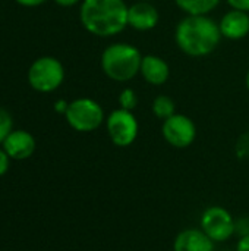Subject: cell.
Wrapping results in <instances>:
<instances>
[{
  "instance_id": "16",
  "label": "cell",
  "mask_w": 249,
  "mask_h": 251,
  "mask_svg": "<svg viewBox=\"0 0 249 251\" xmlns=\"http://www.w3.org/2000/svg\"><path fill=\"white\" fill-rule=\"evenodd\" d=\"M13 131V119L12 115L0 107V144H3V141L6 140V137Z\"/></svg>"
},
{
  "instance_id": "15",
  "label": "cell",
  "mask_w": 249,
  "mask_h": 251,
  "mask_svg": "<svg viewBox=\"0 0 249 251\" xmlns=\"http://www.w3.org/2000/svg\"><path fill=\"white\" fill-rule=\"evenodd\" d=\"M153 112L158 119H167L176 113V104L169 96H158L153 101Z\"/></svg>"
},
{
  "instance_id": "19",
  "label": "cell",
  "mask_w": 249,
  "mask_h": 251,
  "mask_svg": "<svg viewBox=\"0 0 249 251\" xmlns=\"http://www.w3.org/2000/svg\"><path fill=\"white\" fill-rule=\"evenodd\" d=\"M227 3L236 10L249 12V0H227Z\"/></svg>"
},
{
  "instance_id": "3",
  "label": "cell",
  "mask_w": 249,
  "mask_h": 251,
  "mask_svg": "<svg viewBox=\"0 0 249 251\" xmlns=\"http://www.w3.org/2000/svg\"><path fill=\"white\" fill-rule=\"evenodd\" d=\"M142 54L128 43L110 44L101 54V69L113 81L125 82L141 71Z\"/></svg>"
},
{
  "instance_id": "13",
  "label": "cell",
  "mask_w": 249,
  "mask_h": 251,
  "mask_svg": "<svg viewBox=\"0 0 249 251\" xmlns=\"http://www.w3.org/2000/svg\"><path fill=\"white\" fill-rule=\"evenodd\" d=\"M139 72L142 74L144 79L153 85H163L169 79V75H170V69L166 60L154 54L142 56Z\"/></svg>"
},
{
  "instance_id": "12",
  "label": "cell",
  "mask_w": 249,
  "mask_h": 251,
  "mask_svg": "<svg viewBox=\"0 0 249 251\" xmlns=\"http://www.w3.org/2000/svg\"><path fill=\"white\" fill-rule=\"evenodd\" d=\"M222 35L229 40H241L249 34L248 12L232 9L219 22Z\"/></svg>"
},
{
  "instance_id": "2",
  "label": "cell",
  "mask_w": 249,
  "mask_h": 251,
  "mask_svg": "<svg viewBox=\"0 0 249 251\" xmlns=\"http://www.w3.org/2000/svg\"><path fill=\"white\" fill-rule=\"evenodd\" d=\"M128 7L123 0H82V26L97 37H113L128 26Z\"/></svg>"
},
{
  "instance_id": "23",
  "label": "cell",
  "mask_w": 249,
  "mask_h": 251,
  "mask_svg": "<svg viewBox=\"0 0 249 251\" xmlns=\"http://www.w3.org/2000/svg\"><path fill=\"white\" fill-rule=\"evenodd\" d=\"M57 4H60V6H65V7H69V6H73V4H76V3H79V1H82V0H54Z\"/></svg>"
},
{
  "instance_id": "21",
  "label": "cell",
  "mask_w": 249,
  "mask_h": 251,
  "mask_svg": "<svg viewBox=\"0 0 249 251\" xmlns=\"http://www.w3.org/2000/svg\"><path fill=\"white\" fill-rule=\"evenodd\" d=\"M236 251H249V234L241 237V240L238 241Z\"/></svg>"
},
{
  "instance_id": "8",
  "label": "cell",
  "mask_w": 249,
  "mask_h": 251,
  "mask_svg": "<svg viewBox=\"0 0 249 251\" xmlns=\"http://www.w3.org/2000/svg\"><path fill=\"white\" fill-rule=\"evenodd\" d=\"M161 134L170 146L176 149H185L194 143L197 137V128L191 118L182 113H175L163 121Z\"/></svg>"
},
{
  "instance_id": "18",
  "label": "cell",
  "mask_w": 249,
  "mask_h": 251,
  "mask_svg": "<svg viewBox=\"0 0 249 251\" xmlns=\"http://www.w3.org/2000/svg\"><path fill=\"white\" fill-rule=\"evenodd\" d=\"M9 165H10V157H9V154L4 151L3 147H0V176H3V175L7 172Z\"/></svg>"
},
{
  "instance_id": "24",
  "label": "cell",
  "mask_w": 249,
  "mask_h": 251,
  "mask_svg": "<svg viewBox=\"0 0 249 251\" xmlns=\"http://www.w3.org/2000/svg\"><path fill=\"white\" fill-rule=\"evenodd\" d=\"M245 82H247V87H248V90H249V71H248V74H247V79H245Z\"/></svg>"
},
{
  "instance_id": "22",
  "label": "cell",
  "mask_w": 249,
  "mask_h": 251,
  "mask_svg": "<svg viewBox=\"0 0 249 251\" xmlns=\"http://www.w3.org/2000/svg\"><path fill=\"white\" fill-rule=\"evenodd\" d=\"M68 107H69V103L66 101V100H57L56 103H54V110L57 112V113H66V110H68Z\"/></svg>"
},
{
  "instance_id": "20",
  "label": "cell",
  "mask_w": 249,
  "mask_h": 251,
  "mask_svg": "<svg viewBox=\"0 0 249 251\" xmlns=\"http://www.w3.org/2000/svg\"><path fill=\"white\" fill-rule=\"evenodd\" d=\"M15 1L21 6H25V7H35V6L45 3L47 0H15Z\"/></svg>"
},
{
  "instance_id": "1",
  "label": "cell",
  "mask_w": 249,
  "mask_h": 251,
  "mask_svg": "<svg viewBox=\"0 0 249 251\" xmlns=\"http://www.w3.org/2000/svg\"><path fill=\"white\" fill-rule=\"evenodd\" d=\"M222 37L219 24L208 15H188L178 24L175 32L178 47L192 57L213 53Z\"/></svg>"
},
{
  "instance_id": "25",
  "label": "cell",
  "mask_w": 249,
  "mask_h": 251,
  "mask_svg": "<svg viewBox=\"0 0 249 251\" xmlns=\"http://www.w3.org/2000/svg\"><path fill=\"white\" fill-rule=\"evenodd\" d=\"M141 1H150V0H141Z\"/></svg>"
},
{
  "instance_id": "11",
  "label": "cell",
  "mask_w": 249,
  "mask_h": 251,
  "mask_svg": "<svg viewBox=\"0 0 249 251\" xmlns=\"http://www.w3.org/2000/svg\"><path fill=\"white\" fill-rule=\"evenodd\" d=\"M173 251H214V241L201 228H188L176 235Z\"/></svg>"
},
{
  "instance_id": "10",
  "label": "cell",
  "mask_w": 249,
  "mask_h": 251,
  "mask_svg": "<svg viewBox=\"0 0 249 251\" xmlns=\"http://www.w3.org/2000/svg\"><path fill=\"white\" fill-rule=\"evenodd\" d=\"M158 10L150 1H136L128 7V25L136 31L153 29L158 24Z\"/></svg>"
},
{
  "instance_id": "6",
  "label": "cell",
  "mask_w": 249,
  "mask_h": 251,
  "mask_svg": "<svg viewBox=\"0 0 249 251\" xmlns=\"http://www.w3.org/2000/svg\"><path fill=\"white\" fill-rule=\"evenodd\" d=\"M201 229L214 243H223L236 234V222L225 207L211 206L201 216Z\"/></svg>"
},
{
  "instance_id": "26",
  "label": "cell",
  "mask_w": 249,
  "mask_h": 251,
  "mask_svg": "<svg viewBox=\"0 0 249 251\" xmlns=\"http://www.w3.org/2000/svg\"><path fill=\"white\" fill-rule=\"evenodd\" d=\"M227 251H229V250H227Z\"/></svg>"
},
{
  "instance_id": "17",
  "label": "cell",
  "mask_w": 249,
  "mask_h": 251,
  "mask_svg": "<svg viewBox=\"0 0 249 251\" xmlns=\"http://www.w3.org/2000/svg\"><path fill=\"white\" fill-rule=\"evenodd\" d=\"M119 104L122 109L125 110H134L138 104V97H136V93L132 90V88H125L120 96H119Z\"/></svg>"
},
{
  "instance_id": "14",
  "label": "cell",
  "mask_w": 249,
  "mask_h": 251,
  "mask_svg": "<svg viewBox=\"0 0 249 251\" xmlns=\"http://www.w3.org/2000/svg\"><path fill=\"white\" fill-rule=\"evenodd\" d=\"M176 6L188 15H208L220 0H175Z\"/></svg>"
},
{
  "instance_id": "4",
  "label": "cell",
  "mask_w": 249,
  "mask_h": 251,
  "mask_svg": "<svg viewBox=\"0 0 249 251\" xmlns=\"http://www.w3.org/2000/svg\"><path fill=\"white\" fill-rule=\"evenodd\" d=\"M26 78L32 90L38 93H51L62 85L65 79V68L59 59L53 56H41L31 63Z\"/></svg>"
},
{
  "instance_id": "5",
  "label": "cell",
  "mask_w": 249,
  "mask_h": 251,
  "mask_svg": "<svg viewBox=\"0 0 249 251\" xmlns=\"http://www.w3.org/2000/svg\"><path fill=\"white\" fill-rule=\"evenodd\" d=\"M65 118L78 132H92L104 121L103 107L92 99H76L69 103Z\"/></svg>"
},
{
  "instance_id": "9",
  "label": "cell",
  "mask_w": 249,
  "mask_h": 251,
  "mask_svg": "<svg viewBox=\"0 0 249 251\" xmlns=\"http://www.w3.org/2000/svg\"><path fill=\"white\" fill-rule=\"evenodd\" d=\"M1 147L10 159L25 160L35 151V138L25 129H13L3 141Z\"/></svg>"
},
{
  "instance_id": "7",
  "label": "cell",
  "mask_w": 249,
  "mask_h": 251,
  "mask_svg": "<svg viewBox=\"0 0 249 251\" xmlns=\"http://www.w3.org/2000/svg\"><path fill=\"white\" fill-rule=\"evenodd\" d=\"M107 134L117 147L131 146L138 137V121L131 110L116 109L107 116Z\"/></svg>"
}]
</instances>
